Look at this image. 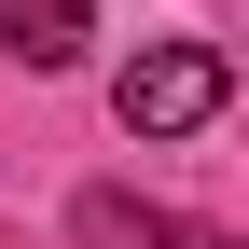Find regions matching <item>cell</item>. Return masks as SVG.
<instances>
[{
  "instance_id": "obj_3",
  "label": "cell",
  "mask_w": 249,
  "mask_h": 249,
  "mask_svg": "<svg viewBox=\"0 0 249 249\" xmlns=\"http://www.w3.org/2000/svg\"><path fill=\"white\" fill-rule=\"evenodd\" d=\"M0 55L14 70H70L83 55V0H0Z\"/></svg>"
},
{
  "instance_id": "obj_2",
  "label": "cell",
  "mask_w": 249,
  "mask_h": 249,
  "mask_svg": "<svg viewBox=\"0 0 249 249\" xmlns=\"http://www.w3.org/2000/svg\"><path fill=\"white\" fill-rule=\"evenodd\" d=\"M70 235H83V249H235L222 222H180V208H152V194H111V180L70 208Z\"/></svg>"
},
{
  "instance_id": "obj_1",
  "label": "cell",
  "mask_w": 249,
  "mask_h": 249,
  "mask_svg": "<svg viewBox=\"0 0 249 249\" xmlns=\"http://www.w3.org/2000/svg\"><path fill=\"white\" fill-rule=\"evenodd\" d=\"M235 97V55L222 42H139L111 70V111H124V139H194V124H222Z\"/></svg>"
}]
</instances>
